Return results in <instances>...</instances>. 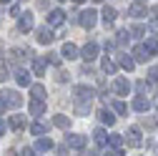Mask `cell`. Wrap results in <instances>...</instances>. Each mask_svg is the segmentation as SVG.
Instances as JSON below:
<instances>
[{"label":"cell","mask_w":158,"mask_h":156,"mask_svg":"<svg viewBox=\"0 0 158 156\" xmlns=\"http://www.w3.org/2000/svg\"><path fill=\"white\" fill-rule=\"evenodd\" d=\"M93 139H95L98 146H106V144H108V136H106L103 128H95V131H93Z\"/></svg>","instance_id":"cell-15"},{"label":"cell","mask_w":158,"mask_h":156,"mask_svg":"<svg viewBox=\"0 0 158 156\" xmlns=\"http://www.w3.org/2000/svg\"><path fill=\"white\" fill-rule=\"evenodd\" d=\"M63 20H65L63 10H50L48 13V25H63Z\"/></svg>","instance_id":"cell-6"},{"label":"cell","mask_w":158,"mask_h":156,"mask_svg":"<svg viewBox=\"0 0 158 156\" xmlns=\"http://www.w3.org/2000/svg\"><path fill=\"white\" fill-rule=\"evenodd\" d=\"M108 141H110V146H115V149H118V146L123 144V139H121V133H110V136H108Z\"/></svg>","instance_id":"cell-30"},{"label":"cell","mask_w":158,"mask_h":156,"mask_svg":"<svg viewBox=\"0 0 158 156\" xmlns=\"http://www.w3.org/2000/svg\"><path fill=\"white\" fill-rule=\"evenodd\" d=\"M135 88H138V93H146V88H148V83H146V81H141V83H138Z\"/></svg>","instance_id":"cell-36"},{"label":"cell","mask_w":158,"mask_h":156,"mask_svg":"<svg viewBox=\"0 0 158 156\" xmlns=\"http://www.w3.org/2000/svg\"><path fill=\"white\" fill-rule=\"evenodd\" d=\"M138 3H143V0H138Z\"/></svg>","instance_id":"cell-47"},{"label":"cell","mask_w":158,"mask_h":156,"mask_svg":"<svg viewBox=\"0 0 158 156\" xmlns=\"http://www.w3.org/2000/svg\"><path fill=\"white\" fill-rule=\"evenodd\" d=\"M45 131H48L45 124H33V126H30V133H35V136H43Z\"/></svg>","instance_id":"cell-26"},{"label":"cell","mask_w":158,"mask_h":156,"mask_svg":"<svg viewBox=\"0 0 158 156\" xmlns=\"http://www.w3.org/2000/svg\"><path fill=\"white\" fill-rule=\"evenodd\" d=\"M30 113H33V116H43V113H45V103L38 101V98H33V101H30Z\"/></svg>","instance_id":"cell-10"},{"label":"cell","mask_w":158,"mask_h":156,"mask_svg":"<svg viewBox=\"0 0 158 156\" xmlns=\"http://www.w3.org/2000/svg\"><path fill=\"white\" fill-rule=\"evenodd\" d=\"M95 55H98V46H95V43H88V46L83 48V58H85V61L90 63V61H93Z\"/></svg>","instance_id":"cell-11"},{"label":"cell","mask_w":158,"mask_h":156,"mask_svg":"<svg viewBox=\"0 0 158 156\" xmlns=\"http://www.w3.org/2000/svg\"><path fill=\"white\" fill-rule=\"evenodd\" d=\"M35 149H38V151H50V149H53V141H50V139H40Z\"/></svg>","instance_id":"cell-27"},{"label":"cell","mask_w":158,"mask_h":156,"mask_svg":"<svg viewBox=\"0 0 158 156\" xmlns=\"http://www.w3.org/2000/svg\"><path fill=\"white\" fill-rule=\"evenodd\" d=\"M143 48H146V53H148V55H153V53L158 50V43H156V38H148Z\"/></svg>","instance_id":"cell-24"},{"label":"cell","mask_w":158,"mask_h":156,"mask_svg":"<svg viewBox=\"0 0 158 156\" xmlns=\"http://www.w3.org/2000/svg\"><path fill=\"white\" fill-rule=\"evenodd\" d=\"M103 71L106 73H115V63L110 61V58H103Z\"/></svg>","instance_id":"cell-29"},{"label":"cell","mask_w":158,"mask_h":156,"mask_svg":"<svg viewBox=\"0 0 158 156\" xmlns=\"http://www.w3.org/2000/svg\"><path fill=\"white\" fill-rule=\"evenodd\" d=\"M53 30L45 25V28H38V43H53Z\"/></svg>","instance_id":"cell-7"},{"label":"cell","mask_w":158,"mask_h":156,"mask_svg":"<svg viewBox=\"0 0 158 156\" xmlns=\"http://www.w3.org/2000/svg\"><path fill=\"white\" fill-rule=\"evenodd\" d=\"M45 61H50L53 66H60V55H58V53H48V55H45Z\"/></svg>","instance_id":"cell-33"},{"label":"cell","mask_w":158,"mask_h":156,"mask_svg":"<svg viewBox=\"0 0 158 156\" xmlns=\"http://www.w3.org/2000/svg\"><path fill=\"white\" fill-rule=\"evenodd\" d=\"M95 20H98V13H95V10H90V8H88V10H83V13H81V18H78V23H81L83 28H93V25H95Z\"/></svg>","instance_id":"cell-2"},{"label":"cell","mask_w":158,"mask_h":156,"mask_svg":"<svg viewBox=\"0 0 158 156\" xmlns=\"http://www.w3.org/2000/svg\"><path fill=\"white\" fill-rule=\"evenodd\" d=\"M48 3H50V0H38V8H43V10H45V8H48Z\"/></svg>","instance_id":"cell-37"},{"label":"cell","mask_w":158,"mask_h":156,"mask_svg":"<svg viewBox=\"0 0 158 156\" xmlns=\"http://www.w3.org/2000/svg\"><path fill=\"white\" fill-rule=\"evenodd\" d=\"M5 111V103H3V98H0V113H3Z\"/></svg>","instance_id":"cell-42"},{"label":"cell","mask_w":158,"mask_h":156,"mask_svg":"<svg viewBox=\"0 0 158 156\" xmlns=\"http://www.w3.org/2000/svg\"><path fill=\"white\" fill-rule=\"evenodd\" d=\"M0 3H8V0H0Z\"/></svg>","instance_id":"cell-45"},{"label":"cell","mask_w":158,"mask_h":156,"mask_svg":"<svg viewBox=\"0 0 158 156\" xmlns=\"http://www.w3.org/2000/svg\"><path fill=\"white\" fill-rule=\"evenodd\" d=\"M10 78V66L5 61H0V81H8Z\"/></svg>","instance_id":"cell-23"},{"label":"cell","mask_w":158,"mask_h":156,"mask_svg":"<svg viewBox=\"0 0 158 156\" xmlns=\"http://www.w3.org/2000/svg\"><path fill=\"white\" fill-rule=\"evenodd\" d=\"M30 28H33V15L25 13V15L20 18V23H18V30H20V33H28Z\"/></svg>","instance_id":"cell-9"},{"label":"cell","mask_w":158,"mask_h":156,"mask_svg":"<svg viewBox=\"0 0 158 156\" xmlns=\"http://www.w3.org/2000/svg\"><path fill=\"white\" fill-rule=\"evenodd\" d=\"M101 15H103V20H106V23H113V20H115V15H118V13H115L113 8H108V5H106Z\"/></svg>","instance_id":"cell-20"},{"label":"cell","mask_w":158,"mask_h":156,"mask_svg":"<svg viewBox=\"0 0 158 156\" xmlns=\"http://www.w3.org/2000/svg\"><path fill=\"white\" fill-rule=\"evenodd\" d=\"M95 3H103V0H95Z\"/></svg>","instance_id":"cell-44"},{"label":"cell","mask_w":158,"mask_h":156,"mask_svg":"<svg viewBox=\"0 0 158 156\" xmlns=\"http://www.w3.org/2000/svg\"><path fill=\"white\" fill-rule=\"evenodd\" d=\"M30 93H33V98H38V101H43V98H45V88H43L40 83L30 86Z\"/></svg>","instance_id":"cell-17"},{"label":"cell","mask_w":158,"mask_h":156,"mask_svg":"<svg viewBox=\"0 0 158 156\" xmlns=\"http://www.w3.org/2000/svg\"><path fill=\"white\" fill-rule=\"evenodd\" d=\"M73 93H75V101L78 103H90V98H93V91L88 86H78Z\"/></svg>","instance_id":"cell-3"},{"label":"cell","mask_w":158,"mask_h":156,"mask_svg":"<svg viewBox=\"0 0 158 156\" xmlns=\"http://www.w3.org/2000/svg\"><path fill=\"white\" fill-rule=\"evenodd\" d=\"M133 55H135V61H148V58H151V55L146 53V48H143V46H141V48H135V50H133Z\"/></svg>","instance_id":"cell-28"},{"label":"cell","mask_w":158,"mask_h":156,"mask_svg":"<svg viewBox=\"0 0 158 156\" xmlns=\"http://www.w3.org/2000/svg\"><path fill=\"white\" fill-rule=\"evenodd\" d=\"M148 106H151V103H148V98H143V96H138V98L133 101V108H135V111H141V113L148 111Z\"/></svg>","instance_id":"cell-16"},{"label":"cell","mask_w":158,"mask_h":156,"mask_svg":"<svg viewBox=\"0 0 158 156\" xmlns=\"http://www.w3.org/2000/svg\"><path fill=\"white\" fill-rule=\"evenodd\" d=\"M15 81H18V86H28V83H30V76H28L25 71H18V73H15Z\"/></svg>","instance_id":"cell-21"},{"label":"cell","mask_w":158,"mask_h":156,"mask_svg":"<svg viewBox=\"0 0 158 156\" xmlns=\"http://www.w3.org/2000/svg\"><path fill=\"white\" fill-rule=\"evenodd\" d=\"M65 144H68L70 149H83V146H85V136H81V133H70V136H65Z\"/></svg>","instance_id":"cell-5"},{"label":"cell","mask_w":158,"mask_h":156,"mask_svg":"<svg viewBox=\"0 0 158 156\" xmlns=\"http://www.w3.org/2000/svg\"><path fill=\"white\" fill-rule=\"evenodd\" d=\"M115 41H118V46H126V43H128V30H121Z\"/></svg>","instance_id":"cell-32"},{"label":"cell","mask_w":158,"mask_h":156,"mask_svg":"<svg viewBox=\"0 0 158 156\" xmlns=\"http://www.w3.org/2000/svg\"><path fill=\"white\" fill-rule=\"evenodd\" d=\"M113 88H115V93H121V96H126V93L131 91V83L126 81V78H115V83H113Z\"/></svg>","instance_id":"cell-8"},{"label":"cell","mask_w":158,"mask_h":156,"mask_svg":"<svg viewBox=\"0 0 158 156\" xmlns=\"http://www.w3.org/2000/svg\"><path fill=\"white\" fill-rule=\"evenodd\" d=\"M113 108H115V113H126V111H128V106H126L123 101H113Z\"/></svg>","instance_id":"cell-31"},{"label":"cell","mask_w":158,"mask_h":156,"mask_svg":"<svg viewBox=\"0 0 158 156\" xmlns=\"http://www.w3.org/2000/svg\"><path fill=\"white\" fill-rule=\"evenodd\" d=\"M53 124H55L58 128H68V126H70V119H68V116H55Z\"/></svg>","instance_id":"cell-22"},{"label":"cell","mask_w":158,"mask_h":156,"mask_svg":"<svg viewBox=\"0 0 158 156\" xmlns=\"http://www.w3.org/2000/svg\"><path fill=\"white\" fill-rule=\"evenodd\" d=\"M128 13H131L133 18H143V15H146V8H143L141 3H135V5H131V10H128Z\"/></svg>","instance_id":"cell-19"},{"label":"cell","mask_w":158,"mask_h":156,"mask_svg":"<svg viewBox=\"0 0 158 156\" xmlns=\"http://www.w3.org/2000/svg\"><path fill=\"white\" fill-rule=\"evenodd\" d=\"M148 81L158 86V68H151V71H148Z\"/></svg>","instance_id":"cell-34"},{"label":"cell","mask_w":158,"mask_h":156,"mask_svg":"<svg viewBox=\"0 0 158 156\" xmlns=\"http://www.w3.org/2000/svg\"><path fill=\"white\" fill-rule=\"evenodd\" d=\"M3 103H5V108L10 106V108H18V106H23V98H20V93L18 91H5L3 93Z\"/></svg>","instance_id":"cell-1"},{"label":"cell","mask_w":158,"mask_h":156,"mask_svg":"<svg viewBox=\"0 0 158 156\" xmlns=\"http://www.w3.org/2000/svg\"><path fill=\"white\" fill-rule=\"evenodd\" d=\"M10 128L13 131H23V126H25V119H23V116H10Z\"/></svg>","instance_id":"cell-13"},{"label":"cell","mask_w":158,"mask_h":156,"mask_svg":"<svg viewBox=\"0 0 158 156\" xmlns=\"http://www.w3.org/2000/svg\"><path fill=\"white\" fill-rule=\"evenodd\" d=\"M23 156H38V154H35V149H25V151H23Z\"/></svg>","instance_id":"cell-38"},{"label":"cell","mask_w":158,"mask_h":156,"mask_svg":"<svg viewBox=\"0 0 158 156\" xmlns=\"http://www.w3.org/2000/svg\"><path fill=\"white\" fill-rule=\"evenodd\" d=\"M126 141H128V146H131V149H138V146L143 144V141H141V131H138L135 126H131V128H128V133H126Z\"/></svg>","instance_id":"cell-4"},{"label":"cell","mask_w":158,"mask_h":156,"mask_svg":"<svg viewBox=\"0 0 158 156\" xmlns=\"http://www.w3.org/2000/svg\"><path fill=\"white\" fill-rule=\"evenodd\" d=\"M3 133H5V124H3V121H0V136H3Z\"/></svg>","instance_id":"cell-41"},{"label":"cell","mask_w":158,"mask_h":156,"mask_svg":"<svg viewBox=\"0 0 158 156\" xmlns=\"http://www.w3.org/2000/svg\"><path fill=\"white\" fill-rule=\"evenodd\" d=\"M63 58H68V61H73V58H78V48L73 46V43H65L63 46V53H60Z\"/></svg>","instance_id":"cell-12"},{"label":"cell","mask_w":158,"mask_h":156,"mask_svg":"<svg viewBox=\"0 0 158 156\" xmlns=\"http://www.w3.org/2000/svg\"><path fill=\"white\" fill-rule=\"evenodd\" d=\"M83 156H98L95 151H83Z\"/></svg>","instance_id":"cell-40"},{"label":"cell","mask_w":158,"mask_h":156,"mask_svg":"<svg viewBox=\"0 0 158 156\" xmlns=\"http://www.w3.org/2000/svg\"><path fill=\"white\" fill-rule=\"evenodd\" d=\"M98 119H101L103 124H108V126H113V124H115V116H113L110 111H106V108H101V111H98Z\"/></svg>","instance_id":"cell-14"},{"label":"cell","mask_w":158,"mask_h":156,"mask_svg":"<svg viewBox=\"0 0 158 156\" xmlns=\"http://www.w3.org/2000/svg\"><path fill=\"white\" fill-rule=\"evenodd\" d=\"M156 108H158V101H156Z\"/></svg>","instance_id":"cell-46"},{"label":"cell","mask_w":158,"mask_h":156,"mask_svg":"<svg viewBox=\"0 0 158 156\" xmlns=\"http://www.w3.org/2000/svg\"><path fill=\"white\" fill-rule=\"evenodd\" d=\"M151 33H158V20H153V23H151Z\"/></svg>","instance_id":"cell-39"},{"label":"cell","mask_w":158,"mask_h":156,"mask_svg":"<svg viewBox=\"0 0 158 156\" xmlns=\"http://www.w3.org/2000/svg\"><path fill=\"white\" fill-rule=\"evenodd\" d=\"M33 73L35 76H43L45 73V63L40 61V58H35V55H33Z\"/></svg>","instance_id":"cell-18"},{"label":"cell","mask_w":158,"mask_h":156,"mask_svg":"<svg viewBox=\"0 0 158 156\" xmlns=\"http://www.w3.org/2000/svg\"><path fill=\"white\" fill-rule=\"evenodd\" d=\"M73 3H83V0H73Z\"/></svg>","instance_id":"cell-43"},{"label":"cell","mask_w":158,"mask_h":156,"mask_svg":"<svg viewBox=\"0 0 158 156\" xmlns=\"http://www.w3.org/2000/svg\"><path fill=\"white\" fill-rule=\"evenodd\" d=\"M131 33H133V35H143L146 30H143V25H138V23H135V25H131Z\"/></svg>","instance_id":"cell-35"},{"label":"cell","mask_w":158,"mask_h":156,"mask_svg":"<svg viewBox=\"0 0 158 156\" xmlns=\"http://www.w3.org/2000/svg\"><path fill=\"white\" fill-rule=\"evenodd\" d=\"M121 66H123L126 71H133V68H135V61L128 58V55H121Z\"/></svg>","instance_id":"cell-25"}]
</instances>
